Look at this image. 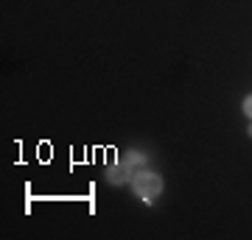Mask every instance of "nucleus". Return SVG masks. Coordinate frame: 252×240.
Masks as SVG:
<instances>
[{"instance_id": "1", "label": "nucleus", "mask_w": 252, "mask_h": 240, "mask_svg": "<svg viewBox=\"0 0 252 240\" xmlns=\"http://www.w3.org/2000/svg\"><path fill=\"white\" fill-rule=\"evenodd\" d=\"M132 190H135V196L146 204H152L154 198L162 193V179L152 170H135V176H132Z\"/></svg>"}, {"instance_id": "5", "label": "nucleus", "mask_w": 252, "mask_h": 240, "mask_svg": "<svg viewBox=\"0 0 252 240\" xmlns=\"http://www.w3.org/2000/svg\"><path fill=\"white\" fill-rule=\"evenodd\" d=\"M250 137H252V123H250Z\"/></svg>"}, {"instance_id": "4", "label": "nucleus", "mask_w": 252, "mask_h": 240, "mask_svg": "<svg viewBox=\"0 0 252 240\" xmlns=\"http://www.w3.org/2000/svg\"><path fill=\"white\" fill-rule=\"evenodd\" d=\"M244 115L252 120V95H250V98H244Z\"/></svg>"}, {"instance_id": "3", "label": "nucleus", "mask_w": 252, "mask_h": 240, "mask_svg": "<svg viewBox=\"0 0 252 240\" xmlns=\"http://www.w3.org/2000/svg\"><path fill=\"white\" fill-rule=\"evenodd\" d=\"M126 162H129L132 168H143L146 157H143V154H137V151H129V154H126Z\"/></svg>"}, {"instance_id": "2", "label": "nucleus", "mask_w": 252, "mask_h": 240, "mask_svg": "<svg viewBox=\"0 0 252 240\" xmlns=\"http://www.w3.org/2000/svg\"><path fill=\"white\" fill-rule=\"evenodd\" d=\"M132 165L129 162H115V165H109L107 168V179H109V185H124V182H132Z\"/></svg>"}]
</instances>
